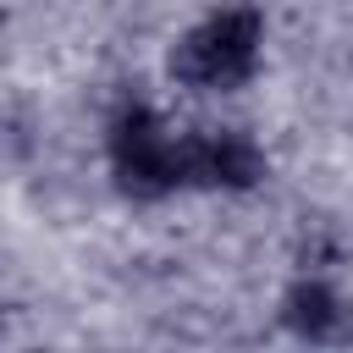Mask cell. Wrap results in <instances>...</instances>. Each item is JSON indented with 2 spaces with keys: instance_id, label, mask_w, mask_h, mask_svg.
<instances>
[{
  "instance_id": "1",
  "label": "cell",
  "mask_w": 353,
  "mask_h": 353,
  "mask_svg": "<svg viewBox=\"0 0 353 353\" xmlns=\"http://www.w3.org/2000/svg\"><path fill=\"white\" fill-rule=\"evenodd\" d=\"M265 66V11L248 0H226L193 28H182L165 50V77L188 94H237Z\"/></svg>"
},
{
  "instance_id": "2",
  "label": "cell",
  "mask_w": 353,
  "mask_h": 353,
  "mask_svg": "<svg viewBox=\"0 0 353 353\" xmlns=\"http://www.w3.org/2000/svg\"><path fill=\"white\" fill-rule=\"evenodd\" d=\"M105 160H110V176L127 199L138 204H154V199H171L188 188V171H182V132L149 105V99H121L105 121Z\"/></svg>"
},
{
  "instance_id": "3",
  "label": "cell",
  "mask_w": 353,
  "mask_h": 353,
  "mask_svg": "<svg viewBox=\"0 0 353 353\" xmlns=\"http://www.w3.org/2000/svg\"><path fill=\"white\" fill-rule=\"evenodd\" d=\"M182 171H188V188L254 193L270 176V154L243 127H199V132H182Z\"/></svg>"
},
{
  "instance_id": "4",
  "label": "cell",
  "mask_w": 353,
  "mask_h": 353,
  "mask_svg": "<svg viewBox=\"0 0 353 353\" xmlns=\"http://www.w3.org/2000/svg\"><path fill=\"white\" fill-rule=\"evenodd\" d=\"M276 320H281L287 336H298L309 347H325V342H347L353 336V309H347L342 287L331 281V270H298L281 287Z\"/></svg>"
},
{
  "instance_id": "5",
  "label": "cell",
  "mask_w": 353,
  "mask_h": 353,
  "mask_svg": "<svg viewBox=\"0 0 353 353\" xmlns=\"http://www.w3.org/2000/svg\"><path fill=\"white\" fill-rule=\"evenodd\" d=\"M342 259H347V243H342V232L331 221H309L298 232V248H292V265L298 270H336Z\"/></svg>"
}]
</instances>
